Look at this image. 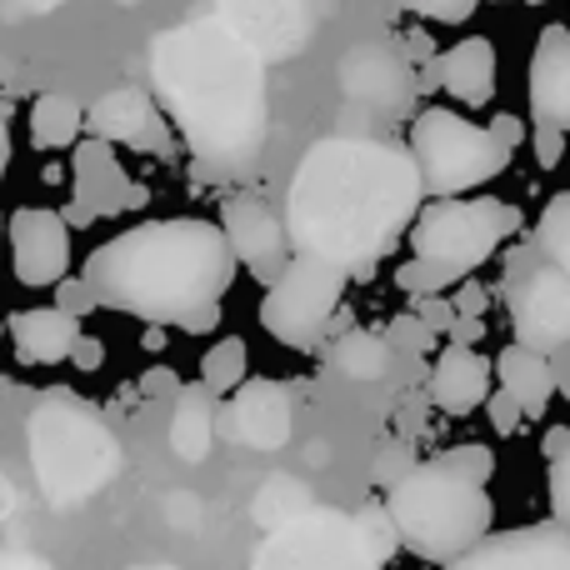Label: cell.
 <instances>
[{"instance_id":"cell-47","label":"cell","mask_w":570,"mask_h":570,"mask_svg":"<svg viewBox=\"0 0 570 570\" xmlns=\"http://www.w3.org/2000/svg\"><path fill=\"white\" fill-rule=\"evenodd\" d=\"M0 236H6V216H0Z\"/></svg>"},{"instance_id":"cell-25","label":"cell","mask_w":570,"mask_h":570,"mask_svg":"<svg viewBox=\"0 0 570 570\" xmlns=\"http://www.w3.org/2000/svg\"><path fill=\"white\" fill-rule=\"evenodd\" d=\"M391 355H395V345L375 331H345L341 341L331 345L335 371L351 375V381H381V375L391 371Z\"/></svg>"},{"instance_id":"cell-21","label":"cell","mask_w":570,"mask_h":570,"mask_svg":"<svg viewBox=\"0 0 570 570\" xmlns=\"http://www.w3.org/2000/svg\"><path fill=\"white\" fill-rule=\"evenodd\" d=\"M86 325L76 315H66L60 305H30V311H16L6 321V335L16 341L20 361L30 365H60L70 361V345L80 341Z\"/></svg>"},{"instance_id":"cell-23","label":"cell","mask_w":570,"mask_h":570,"mask_svg":"<svg viewBox=\"0 0 570 570\" xmlns=\"http://www.w3.org/2000/svg\"><path fill=\"white\" fill-rule=\"evenodd\" d=\"M166 441L186 465H200L210 455V441H216V395L200 381L176 391V421H170Z\"/></svg>"},{"instance_id":"cell-36","label":"cell","mask_w":570,"mask_h":570,"mask_svg":"<svg viewBox=\"0 0 570 570\" xmlns=\"http://www.w3.org/2000/svg\"><path fill=\"white\" fill-rule=\"evenodd\" d=\"M56 305H60L66 315H76V321H86V315L96 311V291L86 285V276H80V281L66 276V281L56 285Z\"/></svg>"},{"instance_id":"cell-7","label":"cell","mask_w":570,"mask_h":570,"mask_svg":"<svg viewBox=\"0 0 570 570\" xmlns=\"http://www.w3.org/2000/svg\"><path fill=\"white\" fill-rule=\"evenodd\" d=\"M345 285H351V271H341L325 256H311V250H295L281 276L266 285L261 331L271 341L291 345V351H315L331 335L335 311L345 301Z\"/></svg>"},{"instance_id":"cell-2","label":"cell","mask_w":570,"mask_h":570,"mask_svg":"<svg viewBox=\"0 0 570 570\" xmlns=\"http://www.w3.org/2000/svg\"><path fill=\"white\" fill-rule=\"evenodd\" d=\"M150 80L200 170L240 176L266 146V56L230 20L200 16L150 40Z\"/></svg>"},{"instance_id":"cell-31","label":"cell","mask_w":570,"mask_h":570,"mask_svg":"<svg viewBox=\"0 0 570 570\" xmlns=\"http://www.w3.org/2000/svg\"><path fill=\"white\" fill-rule=\"evenodd\" d=\"M546 501H551V521L570 525V445L561 455H551V471H546Z\"/></svg>"},{"instance_id":"cell-48","label":"cell","mask_w":570,"mask_h":570,"mask_svg":"<svg viewBox=\"0 0 570 570\" xmlns=\"http://www.w3.org/2000/svg\"><path fill=\"white\" fill-rule=\"evenodd\" d=\"M0 341H6V321H0Z\"/></svg>"},{"instance_id":"cell-6","label":"cell","mask_w":570,"mask_h":570,"mask_svg":"<svg viewBox=\"0 0 570 570\" xmlns=\"http://www.w3.org/2000/svg\"><path fill=\"white\" fill-rule=\"evenodd\" d=\"M521 230V210L495 196H425L411 220V256H431L475 276Z\"/></svg>"},{"instance_id":"cell-37","label":"cell","mask_w":570,"mask_h":570,"mask_svg":"<svg viewBox=\"0 0 570 570\" xmlns=\"http://www.w3.org/2000/svg\"><path fill=\"white\" fill-rule=\"evenodd\" d=\"M531 146H535V166H541V170H556V166H561V156H566V130H561V126H546V120H535Z\"/></svg>"},{"instance_id":"cell-16","label":"cell","mask_w":570,"mask_h":570,"mask_svg":"<svg viewBox=\"0 0 570 570\" xmlns=\"http://www.w3.org/2000/svg\"><path fill=\"white\" fill-rule=\"evenodd\" d=\"M341 86H345V96L351 100L381 110V116H405L411 100H415L411 66H405V56H395V50H385V46L351 50L345 66H341Z\"/></svg>"},{"instance_id":"cell-44","label":"cell","mask_w":570,"mask_h":570,"mask_svg":"<svg viewBox=\"0 0 570 570\" xmlns=\"http://www.w3.org/2000/svg\"><path fill=\"white\" fill-rule=\"evenodd\" d=\"M566 445H570V431H566V425H551V431H546V441H541L546 461H551V455H561Z\"/></svg>"},{"instance_id":"cell-10","label":"cell","mask_w":570,"mask_h":570,"mask_svg":"<svg viewBox=\"0 0 570 570\" xmlns=\"http://www.w3.org/2000/svg\"><path fill=\"white\" fill-rule=\"evenodd\" d=\"M10 271L26 291H56L70 276V220L50 206H20L10 216Z\"/></svg>"},{"instance_id":"cell-46","label":"cell","mask_w":570,"mask_h":570,"mask_svg":"<svg viewBox=\"0 0 570 570\" xmlns=\"http://www.w3.org/2000/svg\"><path fill=\"white\" fill-rule=\"evenodd\" d=\"M56 6H66V0H26V10H56Z\"/></svg>"},{"instance_id":"cell-33","label":"cell","mask_w":570,"mask_h":570,"mask_svg":"<svg viewBox=\"0 0 570 570\" xmlns=\"http://www.w3.org/2000/svg\"><path fill=\"white\" fill-rule=\"evenodd\" d=\"M401 6L415 10V16H425V20H441V26H461V20L475 16L481 0H401Z\"/></svg>"},{"instance_id":"cell-38","label":"cell","mask_w":570,"mask_h":570,"mask_svg":"<svg viewBox=\"0 0 570 570\" xmlns=\"http://www.w3.org/2000/svg\"><path fill=\"white\" fill-rule=\"evenodd\" d=\"M451 301H455V315H491V291H485L481 281H471V276L455 285Z\"/></svg>"},{"instance_id":"cell-34","label":"cell","mask_w":570,"mask_h":570,"mask_svg":"<svg viewBox=\"0 0 570 570\" xmlns=\"http://www.w3.org/2000/svg\"><path fill=\"white\" fill-rule=\"evenodd\" d=\"M485 421H491L495 435H515V431H521V421H525V411L501 391V385H495V391L485 395Z\"/></svg>"},{"instance_id":"cell-13","label":"cell","mask_w":570,"mask_h":570,"mask_svg":"<svg viewBox=\"0 0 570 570\" xmlns=\"http://www.w3.org/2000/svg\"><path fill=\"white\" fill-rule=\"evenodd\" d=\"M220 230H226V240H230V250H236V261H240V266H246L261 285L276 281L281 271H285V261L295 256L285 220L266 206V200H256V196H230L226 206H220Z\"/></svg>"},{"instance_id":"cell-41","label":"cell","mask_w":570,"mask_h":570,"mask_svg":"<svg viewBox=\"0 0 570 570\" xmlns=\"http://www.w3.org/2000/svg\"><path fill=\"white\" fill-rule=\"evenodd\" d=\"M491 136L501 140L505 150H515L525 140V120L521 116H505V110H501V116H491Z\"/></svg>"},{"instance_id":"cell-11","label":"cell","mask_w":570,"mask_h":570,"mask_svg":"<svg viewBox=\"0 0 570 570\" xmlns=\"http://www.w3.org/2000/svg\"><path fill=\"white\" fill-rule=\"evenodd\" d=\"M511 321H515L521 345L546 351V355L561 351L570 341V276H561L551 261L531 266L511 285Z\"/></svg>"},{"instance_id":"cell-39","label":"cell","mask_w":570,"mask_h":570,"mask_svg":"<svg viewBox=\"0 0 570 570\" xmlns=\"http://www.w3.org/2000/svg\"><path fill=\"white\" fill-rule=\"evenodd\" d=\"M415 465V455H411V445H391V451L381 455V465H375V481L381 485H391L395 475H405Z\"/></svg>"},{"instance_id":"cell-1","label":"cell","mask_w":570,"mask_h":570,"mask_svg":"<svg viewBox=\"0 0 570 570\" xmlns=\"http://www.w3.org/2000/svg\"><path fill=\"white\" fill-rule=\"evenodd\" d=\"M425 206L421 166L405 146L371 136H325L295 166L285 190V230L295 250L371 276Z\"/></svg>"},{"instance_id":"cell-8","label":"cell","mask_w":570,"mask_h":570,"mask_svg":"<svg viewBox=\"0 0 570 570\" xmlns=\"http://www.w3.org/2000/svg\"><path fill=\"white\" fill-rule=\"evenodd\" d=\"M256 570H381V561L341 511H305L271 535Z\"/></svg>"},{"instance_id":"cell-40","label":"cell","mask_w":570,"mask_h":570,"mask_svg":"<svg viewBox=\"0 0 570 570\" xmlns=\"http://www.w3.org/2000/svg\"><path fill=\"white\" fill-rule=\"evenodd\" d=\"M70 361H76L80 371H100V365H106V345H100L96 335H86V331H80V341L70 345Z\"/></svg>"},{"instance_id":"cell-26","label":"cell","mask_w":570,"mask_h":570,"mask_svg":"<svg viewBox=\"0 0 570 570\" xmlns=\"http://www.w3.org/2000/svg\"><path fill=\"white\" fill-rule=\"evenodd\" d=\"M250 375V345L246 335H220L206 355H200V385L210 395H230Z\"/></svg>"},{"instance_id":"cell-4","label":"cell","mask_w":570,"mask_h":570,"mask_svg":"<svg viewBox=\"0 0 570 570\" xmlns=\"http://www.w3.org/2000/svg\"><path fill=\"white\" fill-rule=\"evenodd\" d=\"M385 511H391L405 551L431 566L465 556L495 525L491 491L475 481H461L435 461H415L405 475H395L385 485Z\"/></svg>"},{"instance_id":"cell-19","label":"cell","mask_w":570,"mask_h":570,"mask_svg":"<svg viewBox=\"0 0 570 570\" xmlns=\"http://www.w3.org/2000/svg\"><path fill=\"white\" fill-rule=\"evenodd\" d=\"M495 76H501V60H495V46L485 36L455 40L451 50H441L431 60V86H441L445 96L471 110L495 100Z\"/></svg>"},{"instance_id":"cell-27","label":"cell","mask_w":570,"mask_h":570,"mask_svg":"<svg viewBox=\"0 0 570 570\" xmlns=\"http://www.w3.org/2000/svg\"><path fill=\"white\" fill-rule=\"evenodd\" d=\"M535 250H541L561 276H570V190L546 200L541 220H535Z\"/></svg>"},{"instance_id":"cell-35","label":"cell","mask_w":570,"mask_h":570,"mask_svg":"<svg viewBox=\"0 0 570 570\" xmlns=\"http://www.w3.org/2000/svg\"><path fill=\"white\" fill-rule=\"evenodd\" d=\"M411 301H415V315H421V321L431 325L435 335L451 331V321H455V301H451V291H425V295H411Z\"/></svg>"},{"instance_id":"cell-22","label":"cell","mask_w":570,"mask_h":570,"mask_svg":"<svg viewBox=\"0 0 570 570\" xmlns=\"http://www.w3.org/2000/svg\"><path fill=\"white\" fill-rule=\"evenodd\" d=\"M491 365H495V385L521 405L525 421L546 415V405L556 401V371H551V361H546V351H531V345L515 341V345H505Z\"/></svg>"},{"instance_id":"cell-12","label":"cell","mask_w":570,"mask_h":570,"mask_svg":"<svg viewBox=\"0 0 570 570\" xmlns=\"http://www.w3.org/2000/svg\"><path fill=\"white\" fill-rule=\"evenodd\" d=\"M86 130L110 140V146L146 150V156H170V150H176V126L160 116V106L140 86L106 90V96L86 110Z\"/></svg>"},{"instance_id":"cell-18","label":"cell","mask_w":570,"mask_h":570,"mask_svg":"<svg viewBox=\"0 0 570 570\" xmlns=\"http://www.w3.org/2000/svg\"><path fill=\"white\" fill-rule=\"evenodd\" d=\"M431 405L445 415H471L485 405V395L495 391V365L485 361L475 345H445L431 361Z\"/></svg>"},{"instance_id":"cell-45","label":"cell","mask_w":570,"mask_h":570,"mask_svg":"<svg viewBox=\"0 0 570 570\" xmlns=\"http://www.w3.org/2000/svg\"><path fill=\"white\" fill-rule=\"evenodd\" d=\"M10 166V116H6V100H0V176Z\"/></svg>"},{"instance_id":"cell-5","label":"cell","mask_w":570,"mask_h":570,"mask_svg":"<svg viewBox=\"0 0 570 570\" xmlns=\"http://www.w3.org/2000/svg\"><path fill=\"white\" fill-rule=\"evenodd\" d=\"M411 156L421 166L425 196H471L511 166V150L491 136V126H475L445 106H431L411 120Z\"/></svg>"},{"instance_id":"cell-29","label":"cell","mask_w":570,"mask_h":570,"mask_svg":"<svg viewBox=\"0 0 570 570\" xmlns=\"http://www.w3.org/2000/svg\"><path fill=\"white\" fill-rule=\"evenodd\" d=\"M355 531H361V541L371 546V556L375 561H391L395 551H401V531H395V521H391V511H385V501L381 505H371L365 501V511L355 515Z\"/></svg>"},{"instance_id":"cell-24","label":"cell","mask_w":570,"mask_h":570,"mask_svg":"<svg viewBox=\"0 0 570 570\" xmlns=\"http://www.w3.org/2000/svg\"><path fill=\"white\" fill-rule=\"evenodd\" d=\"M86 130V110L70 96H36L30 106V146L36 150H70Z\"/></svg>"},{"instance_id":"cell-20","label":"cell","mask_w":570,"mask_h":570,"mask_svg":"<svg viewBox=\"0 0 570 570\" xmlns=\"http://www.w3.org/2000/svg\"><path fill=\"white\" fill-rule=\"evenodd\" d=\"M531 116L570 136V30L546 26L531 56Z\"/></svg>"},{"instance_id":"cell-32","label":"cell","mask_w":570,"mask_h":570,"mask_svg":"<svg viewBox=\"0 0 570 570\" xmlns=\"http://www.w3.org/2000/svg\"><path fill=\"white\" fill-rule=\"evenodd\" d=\"M385 341H391L395 351H405V355H425L435 345V331L421 321V315H395L391 331H385Z\"/></svg>"},{"instance_id":"cell-3","label":"cell","mask_w":570,"mask_h":570,"mask_svg":"<svg viewBox=\"0 0 570 570\" xmlns=\"http://www.w3.org/2000/svg\"><path fill=\"white\" fill-rule=\"evenodd\" d=\"M236 271L240 261L216 220L170 216L140 220L90 250L86 285L106 311L200 335L220 321V295L230 291Z\"/></svg>"},{"instance_id":"cell-28","label":"cell","mask_w":570,"mask_h":570,"mask_svg":"<svg viewBox=\"0 0 570 570\" xmlns=\"http://www.w3.org/2000/svg\"><path fill=\"white\" fill-rule=\"evenodd\" d=\"M465 276L455 266H445V261H431V256H411L395 266V285H401L405 295H425V291H455Z\"/></svg>"},{"instance_id":"cell-43","label":"cell","mask_w":570,"mask_h":570,"mask_svg":"<svg viewBox=\"0 0 570 570\" xmlns=\"http://www.w3.org/2000/svg\"><path fill=\"white\" fill-rule=\"evenodd\" d=\"M140 385H146V395H176L180 391L170 365H166V371H146V375H140Z\"/></svg>"},{"instance_id":"cell-15","label":"cell","mask_w":570,"mask_h":570,"mask_svg":"<svg viewBox=\"0 0 570 570\" xmlns=\"http://www.w3.org/2000/svg\"><path fill=\"white\" fill-rule=\"evenodd\" d=\"M216 431L236 445L276 451V445H285V435H291V391L281 381H266V375H256V381L246 375L230 391L226 411H216Z\"/></svg>"},{"instance_id":"cell-9","label":"cell","mask_w":570,"mask_h":570,"mask_svg":"<svg viewBox=\"0 0 570 570\" xmlns=\"http://www.w3.org/2000/svg\"><path fill=\"white\" fill-rule=\"evenodd\" d=\"M70 180H76V196L60 216L70 226H96V220H116L126 210L146 206V186L126 176V166L116 160V146L100 136H86L70 146Z\"/></svg>"},{"instance_id":"cell-30","label":"cell","mask_w":570,"mask_h":570,"mask_svg":"<svg viewBox=\"0 0 570 570\" xmlns=\"http://www.w3.org/2000/svg\"><path fill=\"white\" fill-rule=\"evenodd\" d=\"M435 465H445V471L461 475V481L491 485V475H495V451H491V445H445V451L435 455Z\"/></svg>"},{"instance_id":"cell-42","label":"cell","mask_w":570,"mask_h":570,"mask_svg":"<svg viewBox=\"0 0 570 570\" xmlns=\"http://www.w3.org/2000/svg\"><path fill=\"white\" fill-rule=\"evenodd\" d=\"M445 335H451L455 345H475V341L485 335V315H455L451 331H445Z\"/></svg>"},{"instance_id":"cell-14","label":"cell","mask_w":570,"mask_h":570,"mask_svg":"<svg viewBox=\"0 0 570 570\" xmlns=\"http://www.w3.org/2000/svg\"><path fill=\"white\" fill-rule=\"evenodd\" d=\"M441 570H570V525L546 521L525 525V531L485 535Z\"/></svg>"},{"instance_id":"cell-17","label":"cell","mask_w":570,"mask_h":570,"mask_svg":"<svg viewBox=\"0 0 570 570\" xmlns=\"http://www.w3.org/2000/svg\"><path fill=\"white\" fill-rule=\"evenodd\" d=\"M216 16L230 20L261 56H295L311 36L305 0H216Z\"/></svg>"}]
</instances>
